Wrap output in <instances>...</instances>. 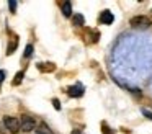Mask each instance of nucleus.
I'll use <instances>...</instances> for the list:
<instances>
[{
	"mask_svg": "<svg viewBox=\"0 0 152 134\" xmlns=\"http://www.w3.org/2000/svg\"><path fill=\"white\" fill-rule=\"evenodd\" d=\"M83 23H85V18H83V15H80V13H75V15L72 16V25H74V26H83Z\"/></svg>",
	"mask_w": 152,
	"mask_h": 134,
	"instance_id": "nucleus-9",
	"label": "nucleus"
},
{
	"mask_svg": "<svg viewBox=\"0 0 152 134\" xmlns=\"http://www.w3.org/2000/svg\"><path fill=\"white\" fill-rule=\"evenodd\" d=\"M31 56H33V46L28 44L26 48H25V54H23V57H25V59H28V57H31Z\"/></svg>",
	"mask_w": 152,
	"mask_h": 134,
	"instance_id": "nucleus-13",
	"label": "nucleus"
},
{
	"mask_svg": "<svg viewBox=\"0 0 152 134\" xmlns=\"http://www.w3.org/2000/svg\"><path fill=\"white\" fill-rule=\"evenodd\" d=\"M129 25L134 29H147L149 26L152 25V21H151V18L145 16V15H137V16H132Z\"/></svg>",
	"mask_w": 152,
	"mask_h": 134,
	"instance_id": "nucleus-1",
	"label": "nucleus"
},
{
	"mask_svg": "<svg viewBox=\"0 0 152 134\" xmlns=\"http://www.w3.org/2000/svg\"><path fill=\"white\" fill-rule=\"evenodd\" d=\"M23 77H25V72L23 70H20V72H17V75H15V78H13V82H12V85H20L21 83V80H23Z\"/></svg>",
	"mask_w": 152,
	"mask_h": 134,
	"instance_id": "nucleus-11",
	"label": "nucleus"
},
{
	"mask_svg": "<svg viewBox=\"0 0 152 134\" xmlns=\"http://www.w3.org/2000/svg\"><path fill=\"white\" fill-rule=\"evenodd\" d=\"M100 23H103V25H111L113 21H115V16H113V13L110 12V10H103L102 13H100Z\"/></svg>",
	"mask_w": 152,
	"mask_h": 134,
	"instance_id": "nucleus-5",
	"label": "nucleus"
},
{
	"mask_svg": "<svg viewBox=\"0 0 152 134\" xmlns=\"http://www.w3.org/2000/svg\"><path fill=\"white\" fill-rule=\"evenodd\" d=\"M80 133H82L80 129H74V131H72V134H80Z\"/></svg>",
	"mask_w": 152,
	"mask_h": 134,
	"instance_id": "nucleus-19",
	"label": "nucleus"
},
{
	"mask_svg": "<svg viewBox=\"0 0 152 134\" xmlns=\"http://www.w3.org/2000/svg\"><path fill=\"white\" fill-rule=\"evenodd\" d=\"M36 133L38 134H53V131H51V127L46 123H39V126L36 127Z\"/></svg>",
	"mask_w": 152,
	"mask_h": 134,
	"instance_id": "nucleus-10",
	"label": "nucleus"
},
{
	"mask_svg": "<svg viewBox=\"0 0 152 134\" xmlns=\"http://www.w3.org/2000/svg\"><path fill=\"white\" fill-rule=\"evenodd\" d=\"M17 5H18V3L15 2V0H10V2H8V7H10V12L12 13H17Z\"/></svg>",
	"mask_w": 152,
	"mask_h": 134,
	"instance_id": "nucleus-15",
	"label": "nucleus"
},
{
	"mask_svg": "<svg viewBox=\"0 0 152 134\" xmlns=\"http://www.w3.org/2000/svg\"><path fill=\"white\" fill-rule=\"evenodd\" d=\"M4 124H5V127L8 129V133H12V134L20 133V119H18V118L5 116L4 118Z\"/></svg>",
	"mask_w": 152,
	"mask_h": 134,
	"instance_id": "nucleus-3",
	"label": "nucleus"
},
{
	"mask_svg": "<svg viewBox=\"0 0 152 134\" xmlns=\"http://www.w3.org/2000/svg\"><path fill=\"white\" fill-rule=\"evenodd\" d=\"M88 33H90V42H96L98 41V38H100V33L96 31V29H88Z\"/></svg>",
	"mask_w": 152,
	"mask_h": 134,
	"instance_id": "nucleus-12",
	"label": "nucleus"
},
{
	"mask_svg": "<svg viewBox=\"0 0 152 134\" xmlns=\"http://www.w3.org/2000/svg\"><path fill=\"white\" fill-rule=\"evenodd\" d=\"M102 133H103V134H113V129H111V127H110L108 124L105 123V121L102 123Z\"/></svg>",
	"mask_w": 152,
	"mask_h": 134,
	"instance_id": "nucleus-14",
	"label": "nucleus"
},
{
	"mask_svg": "<svg viewBox=\"0 0 152 134\" xmlns=\"http://www.w3.org/2000/svg\"><path fill=\"white\" fill-rule=\"evenodd\" d=\"M36 129V121H34L33 116H28V114H23L20 119V131L23 133H31V131Z\"/></svg>",
	"mask_w": 152,
	"mask_h": 134,
	"instance_id": "nucleus-2",
	"label": "nucleus"
},
{
	"mask_svg": "<svg viewBox=\"0 0 152 134\" xmlns=\"http://www.w3.org/2000/svg\"><path fill=\"white\" fill-rule=\"evenodd\" d=\"M142 114H144L147 119H152V113H151L149 110H145V108H142Z\"/></svg>",
	"mask_w": 152,
	"mask_h": 134,
	"instance_id": "nucleus-16",
	"label": "nucleus"
},
{
	"mask_svg": "<svg viewBox=\"0 0 152 134\" xmlns=\"http://www.w3.org/2000/svg\"><path fill=\"white\" fill-rule=\"evenodd\" d=\"M5 78V72L4 70H0V83H2V80Z\"/></svg>",
	"mask_w": 152,
	"mask_h": 134,
	"instance_id": "nucleus-18",
	"label": "nucleus"
},
{
	"mask_svg": "<svg viewBox=\"0 0 152 134\" xmlns=\"http://www.w3.org/2000/svg\"><path fill=\"white\" fill-rule=\"evenodd\" d=\"M18 48V36H12L10 38V42L7 46V56H12Z\"/></svg>",
	"mask_w": 152,
	"mask_h": 134,
	"instance_id": "nucleus-7",
	"label": "nucleus"
},
{
	"mask_svg": "<svg viewBox=\"0 0 152 134\" xmlns=\"http://www.w3.org/2000/svg\"><path fill=\"white\" fill-rule=\"evenodd\" d=\"M67 93H69V97L80 98V97L83 95V85H82V83L72 85V87H69V88H67Z\"/></svg>",
	"mask_w": 152,
	"mask_h": 134,
	"instance_id": "nucleus-4",
	"label": "nucleus"
},
{
	"mask_svg": "<svg viewBox=\"0 0 152 134\" xmlns=\"http://www.w3.org/2000/svg\"><path fill=\"white\" fill-rule=\"evenodd\" d=\"M53 106L56 108L57 111L61 110V103H59V100H57V98H53Z\"/></svg>",
	"mask_w": 152,
	"mask_h": 134,
	"instance_id": "nucleus-17",
	"label": "nucleus"
},
{
	"mask_svg": "<svg viewBox=\"0 0 152 134\" xmlns=\"http://www.w3.org/2000/svg\"><path fill=\"white\" fill-rule=\"evenodd\" d=\"M61 10H62V15L66 16V18L72 16V3L70 2H64L62 5H61Z\"/></svg>",
	"mask_w": 152,
	"mask_h": 134,
	"instance_id": "nucleus-8",
	"label": "nucleus"
},
{
	"mask_svg": "<svg viewBox=\"0 0 152 134\" xmlns=\"http://www.w3.org/2000/svg\"><path fill=\"white\" fill-rule=\"evenodd\" d=\"M36 67H38V70L43 72V74H49V72L56 70V64H53V62H39Z\"/></svg>",
	"mask_w": 152,
	"mask_h": 134,
	"instance_id": "nucleus-6",
	"label": "nucleus"
}]
</instances>
